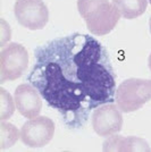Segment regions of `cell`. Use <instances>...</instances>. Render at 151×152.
<instances>
[{"label":"cell","mask_w":151,"mask_h":152,"mask_svg":"<svg viewBox=\"0 0 151 152\" xmlns=\"http://www.w3.org/2000/svg\"><path fill=\"white\" fill-rule=\"evenodd\" d=\"M26 81L59 114L68 129L83 128L92 110L115 101L117 90L107 49L82 33L39 45Z\"/></svg>","instance_id":"cell-1"},{"label":"cell","mask_w":151,"mask_h":152,"mask_svg":"<svg viewBox=\"0 0 151 152\" xmlns=\"http://www.w3.org/2000/svg\"><path fill=\"white\" fill-rule=\"evenodd\" d=\"M78 13L95 35H106L117 25L122 15L109 0H77Z\"/></svg>","instance_id":"cell-2"},{"label":"cell","mask_w":151,"mask_h":152,"mask_svg":"<svg viewBox=\"0 0 151 152\" xmlns=\"http://www.w3.org/2000/svg\"><path fill=\"white\" fill-rule=\"evenodd\" d=\"M151 100V80L128 78L116 90L115 101L123 113L136 111Z\"/></svg>","instance_id":"cell-3"},{"label":"cell","mask_w":151,"mask_h":152,"mask_svg":"<svg viewBox=\"0 0 151 152\" xmlns=\"http://www.w3.org/2000/svg\"><path fill=\"white\" fill-rule=\"evenodd\" d=\"M29 53L19 43L12 42L2 48L0 52V83L15 81L27 69Z\"/></svg>","instance_id":"cell-4"},{"label":"cell","mask_w":151,"mask_h":152,"mask_svg":"<svg viewBox=\"0 0 151 152\" xmlns=\"http://www.w3.org/2000/svg\"><path fill=\"white\" fill-rule=\"evenodd\" d=\"M15 17L19 24L29 30H42L49 20V10L43 0H16Z\"/></svg>","instance_id":"cell-5"},{"label":"cell","mask_w":151,"mask_h":152,"mask_svg":"<svg viewBox=\"0 0 151 152\" xmlns=\"http://www.w3.org/2000/svg\"><path fill=\"white\" fill-rule=\"evenodd\" d=\"M55 134V123L45 116H38L24 123L21 128L22 142L30 148H42L50 142Z\"/></svg>","instance_id":"cell-6"},{"label":"cell","mask_w":151,"mask_h":152,"mask_svg":"<svg viewBox=\"0 0 151 152\" xmlns=\"http://www.w3.org/2000/svg\"><path fill=\"white\" fill-rule=\"evenodd\" d=\"M91 124L99 136L108 137L118 134L123 127L122 110L114 103L102 104L93 110Z\"/></svg>","instance_id":"cell-7"},{"label":"cell","mask_w":151,"mask_h":152,"mask_svg":"<svg viewBox=\"0 0 151 152\" xmlns=\"http://www.w3.org/2000/svg\"><path fill=\"white\" fill-rule=\"evenodd\" d=\"M42 96L39 91L31 83H24L18 85L15 93L14 100L19 114L25 118H35L40 115L42 109Z\"/></svg>","instance_id":"cell-8"},{"label":"cell","mask_w":151,"mask_h":152,"mask_svg":"<svg viewBox=\"0 0 151 152\" xmlns=\"http://www.w3.org/2000/svg\"><path fill=\"white\" fill-rule=\"evenodd\" d=\"M103 151H150V145L141 137L136 136H120L111 135L108 136L102 145Z\"/></svg>","instance_id":"cell-9"},{"label":"cell","mask_w":151,"mask_h":152,"mask_svg":"<svg viewBox=\"0 0 151 152\" xmlns=\"http://www.w3.org/2000/svg\"><path fill=\"white\" fill-rule=\"evenodd\" d=\"M113 4L118 9L122 17L134 19L144 13L149 0H113Z\"/></svg>","instance_id":"cell-10"},{"label":"cell","mask_w":151,"mask_h":152,"mask_svg":"<svg viewBox=\"0 0 151 152\" xmlns=\"http://www.w3.org/2000/svg\"><path fill=\"white\" fill-rule=\"evenodd\" d=\"M0 132H1V137H0V149L1 150H7L16 143V141L21 137V132H18L17 127L6 123L5 121H1L0 123Z\"/></svg>","instance_id":"cell-11"},{"label":"cell","mask_w":151,"mask_h":152,"mask_svg":"<svg viewBox=\"0 0 151 152\" xmlns=\"http://www.w3.org/2000/svg\"><path fill=\"white\" fill-rule=\"evenodd\" d=\"M15 100L5 89H0V119L7 121L15 111Z\"/></svg>","instance_id":"cell-12"},{"label":"cell","mask_w":151,"mask_h":152,"mask_svg":"<svg viewBox=\"0 0 151 152\" xmlns=\"http://www.w3.org/2000/svg\"><path fill=\"white\" fill-rule=\"evenodd\" d=\"M0 45L5 47L9 42L12 38V30L10 26L7 24V22L4 18L0 19Z\"/></svg>","instance_id":"cell-13"},{"label":"cell","mask_w":151,"mask_h":152,"mask_svg":"<svg viewBox=\"0 0 151 152\" xmlns=\"http://www.w3.org/2000/svg\"><path fill=\"white\" fill-rule=\"evenodd\" d=\"M148 65H149V68H150V70H151V53H150V56H149V59H148Z\"/></svg>","instance_id":"cell-14"},{"label":"cell","mask_w":151,"mask_h":152,"mask_svg":"<svg viewBox=\"0 0 151 152\" xmlns=\"http://www.w3.org/2000/svg\"><path fill=\"white\" fill-rule=\"evenodd\" d=\"M149 28H150V33H151V16H150V19H149Z\"/></svg>","instance_id":"cell-15"},{"label":"cell","mask_w":151,"mask_h":152,"mask_svg":"<svg viewBox=\"0 0 151 152\" xmlns=\"http://www.w3.org/2000/svg\"><path fill=\"white\" fill-rule=\"evenodd\" d=\"M149 2H150V4H151V0H149Z\"/></svg>","instance_id":"cell-16"}]
</instances>
